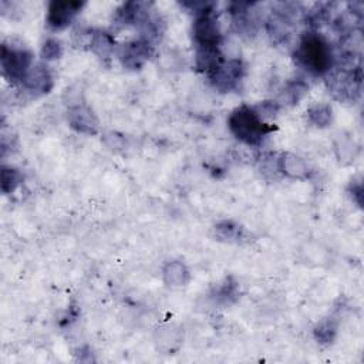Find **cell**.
Listing matches in <instances>:
<instances>
[{"label":"cell","mask_w":364,"mask_h":364,"mask_svg":"<svg viewBox=\"0 0 364 364\" xmlns=\"http://www.w3.org/2000/svg\"><path fill=\"white\" fill-rule=\"evenodd\" d=\"M229 127L236 138L246 144L260 142L262 138L273 129V127L262 122L256 111L247 107H242L230 115Z\"/></svg>","instance_id":"1"},{"label":"cell","mask_w":364,"mask_h":364,"mask_svg":"<svg viewBox=\"0 0 364 364\" xmlns=\"http://www.w3.org/2000/svg\"><path fill=\"white\" fill-rule=\"evenodd\" d=\"M297 58L314 74L326 73L331 65V51L328 44L317 34H309L300 43Z\"/></svg>","instance_id":"2"},{"label":"cell","mask_w":364,"mask_h":364,"mask_svg":"<svg viewBox=\"0 0 364 364\" xmlns=\"http://www.w3.org/2000/svg\"><path fill=\"white\" fill-rule=\"evenodd\" d=\"M31 54L26 50L9 48L7 46H1V67L4 74L13 80H24L26 74L30 70Z\"/></svg>","instance_id":"3"},{"label":"cell","mask_w":364,"mask_h":364,"mask_svg":"<svg viewBox=\"0 0 364 364\" xmlns=\"http://www.w3.org/2000/svg\"><path fill=\"white\" fill-rule=\"evenodd\" d=\"M193 36L199 48H213L219 43V30L212 10H203L195 20Z\"/></svg>","instance_id":"4"},{"label":"cell","mask_w":364,"mask_h":364,"mask_svg":"<svg viewBox=\"0 0 364 364\" xmlns=\"http://www.w3.org/2000/svg\"><path fill=\"white\" fill-rule=\"evenodd\" d=\"M82 3L80 1H53L48 6L47 23L50 27L58 30L70 24L75 14L81 10Z\"/></svg>","instance_id":"5"},{"label":"cell","mask_w":364,"mask_h":364,"mask_svg":"<svg viewBox=\"0 0 364 364\" xmlns=\"http://www.w3.org/2000/svg\"><path fill=\"white\" fill-rule=\"evenodd\" d=\"M23 81L26 82L27 88L33 90V91H46L47 92V90L51 85V77H50L48 71L41 65L30 68Z\"/></svg>","instance_id":"6"},{"label":"cell","mask_w":364,"mask_h":364,"mask_svg":"<svg viewBox=\"0 0 364 364\" xmlns=\"http://www.w3.org/2000/svg\"><path fill=\"white\" fill-rule=\"evenodd\" d=\"M149 55V44L146 41H134L124 47V60L127 64L138 67Z\"/></svg>","instance_id":"7"},{"label":"cell","mask_w":364,"mask_h":364,"mask_svg":"<svg viewBox=\"0 0 364 364\" xmlns=\"http://www.w3.org/2000/svg\"><path fill=\"white\" fill-rule=\"evenodd\" d=\"M20 181V175L16 169L3 168L1 171V189L3 192H11Z\"/></svg>","instance_id":"8"},{"label":"cell","mask_w":364,"mask_h":364,"mask_svg":"<svg viewBox=\"0 0 364 364\" xmlns=\"http://www.w3.org/2000/svg\"><path fill=\"white\" fill-rule=\"evenodd\" d=\"M43 55L46 58H57L60 55V44L54 40H48L43 47Z\"/></svg>","instance_id":"9"}]
</instances>
